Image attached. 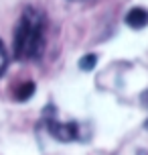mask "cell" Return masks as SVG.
<instances>
[{"mask_svg":"<svg viewBox=\"0 0 148 155\" xmlns=\"http://www.w3.org/2000/svg\"><path fill=\"white\" fill-rule=\"evenodd\" d=\"M47 45V16L43 10L26 6L14 27L12 51L18 61H37Z\"/></svg>","mask_w":148,"mask_h":155,"instance_id":"6da1fadb","label":"cell"},{"mask_svg":"<svg viewBox=\"0 0 148 155\" xmlns=\"http://www.w3.org/2000/svg\"><path fill=\"white\" fill-rule=\"evenodd\" d=\"M45 123H47V133L59 143H71L81 139V127L77 123H61L55 116H45Z\"/></svg>","mask_w":148,"mask_h":155,"instance_id":"7a4b0ae2","label":"cell"},{"mask_svg":"<svg viewBox=\"0 0 148 155\" xmlns=\"http://www.w3.org/2000/svg\"><path fill=\"white\" fill-rule=\"evenodd\" d=\"M126 25H128L130 29H136V31L148 27V10L142 8V6L130 8V10L126 12Z\"/></svg>","mask_w":148,"mask_h":155,"instance_id":"3957f363","label":"cell"},{"mask_svg":"<svg viewBox=\"0 0 148 155\" xmlns=\"http://www.w3.org/2000/svg\"><path fill=\"white\" fill-rule=\"evenodd\" d=\"M35 90H37V86H35V82H23V84L16 88V92H14V98L18 102H24V100H29L32 94H35Z\"/></svg>","mask_w":148,"mask_h":155,"instance_id":"277c9868","label":"cell"},{"mask_svg":"<svg viewBox=\"0 0 148 155\" xmlns=\"http://www.w3.org/2000/svg\"><path fill=\"white\" fill-rule=\"evenodd\" d=\"M95 63H97V55L95 53H87V55H83V57L79 59V70L91 71L95 68Z\"/></svg>","mask_w":148,"mask_h":155,"instance_id":"5b68a950","label":"cell"},{"mask_svg":"<svg viewBox=\"0 0 148 155\" xmlns=\"http://www.w3.org/2000/svg\"><path fill=\"white\" fill-rule=\"evenodd\" d=\"M6 68H8V53H6L4 43L0 41V78L6 74Z\"/></svg>","mask_w":148,"mask_h":155,"instance_id":"8992f818","label":"cell"},{"mask_svg":"<svg viewBox=\"0 0 148 155\" xmlns=\"http://www.w3.org/2000/svg\"><path fill=\"white\" fill-rule=\"evenodd\" d=\"M140 100H142V104H144V106H146V108H148V90H146V92H142Z\"/></svg>","mask_w":148,"mask_h":155,"instance_id":"52a82bcc","label":"cell"},{"mask_svg":"<svg viewBox=\"0 0 148 155\" xmlns=\"http://www.w3.org/2000/svg\"><path fill=\"white\" fill-rule=\"evenodd\" d=\"M144 129H146V131H148V118H146V123H144Z\"/></svg>","mask_w":148,"mask_h":155,"instance_id":"ba28073f","label":"cell"},{"mask_svg":"<svg viewBox=\"0 0 148 155\" xmlns=\"http://www.w3.org/2000/svg\"><path fill=\"white\" fill-rule=\"evenodd\" d=\"M71 2H81V0H71Z\"/></svg>","mask_w":148,"mask_h":155,"instance_id":"9c48e42d","label":"cell"}]
</instances>
